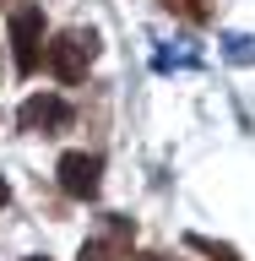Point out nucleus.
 I'll use <instances>...</instances> for the list:
<instances>
[{
	"label": "nucleus",
	"instance_id": "obj_4",
	"mask_svg": "<svg viewBox=\"0 0 255 261\" xmlns=\"http://www.w3.org/2000/svg\"><path fill=\"white\" fill-rule=\"evenodd\" d=\"M54 174H60V191L71 201H98V191H103V152H65L54 163Z\"/></svg>",
	"mask_w": 255,
	"mask_h": 261
},
{
	"label": "nucleus",
	"instance_id": "obj_10",
	"mask_svg": "<svg viewBox=\"0 0 255 261\" xmlns=\"http://www.w3.org/2000/svg\"><path fill=\"white\" fill-rule=\"evenodd\" d=\"M27 261H49V256H27Z\"/></svg>",
	"mask_w": 255,
	"mask_h": 261
},
{
	"label": "nucleus",
	"instance_id": "obj_11",
	"mask_svg": "<svg viewBox=\"0 0 255 261\" xmlns=\"http://www.w3.org/2000/svg\"><path fill=\"white\" fill-rule=\"evenodd\" d=\"M76 261H93V256H76Z\"/></svg>",
	"mask_w": 255,
	"mask_h": 261
},
{
	"label": "nucleus",
	"instance_id": "obj_5",
	"mask_svg": "<svg viewBox=\"0 0 255 261\" xmlns=\"http://www.w3.org/2000/svg\"><path fill=\"white\" fill-rule=\"evenodd\" d=\"M163 11H174L179 22H190V28H207L212 16H217V0H158Z\"/></svg>",
	"mask_w": 255,
	"mask_h": 261
},
{
	"label": "nucleus",
	"instance_id": "obj_12",
	"mask_svg": "<svg viewBox=\"0 0 255 261\" xmlns=\"http://www.w3.org/2000/svg\"><path fill=\"white\" fill-rule=\"evenodd\" d=\"M0 6H11V0H0Z\"/></svg>",
	"mask_w": 255,
	"mask_h": 261
},
{
	"label": "nucleus",
	"instance_id": "obj_1",
	"mask_svg": "<svg viewBox=\"0 0 255 261\" xmlns=\"http://www.w3.org/2000/svg\"><path fill=\"white\" fill-rule=\"evenodd\" d=\"M98 49H103V38L93 28H65V33H54L44 44V71L54 82H65V87H76V82H87Z\"/></svg>",
	"mask_w": 255,
	"mask_h": 261
},
{
	"label": "nucleus",
	"instance_id": "obj_6",
	"mask_svg": "<svg viewBox=\"0 0 255 261\" xmlns=\"http://www.w3.org/2000/svg\"><path fill=\"white\" fill-rule=\"evenodd\" d=\"M223 60L228 65H255V38L250 33H228L223 38Z\"/></svg>",
	"mask_w": 255,
	"mask_h": 261
},
{
	"label": "nucleus",
	"instance_id": "obj_9",
	"mask_svg": "<svg viewBox=\"0 0 255 261\" xmlns=\"http://www.w3.org/2000/svg\"><path fill=\"white\" fill-rule=\"evenodd\" d=\"M6 201H11V185H6V179H0V207H6Z\"/></svg>",
	"mask_w": 255,
	"mask_h": 261
},
{
	"label": "nucleus",
	"instance_id": "obj_2",
	"mask_svg": "<svg viewBox=\"0 0 255 261\" xmlns=\"http://www.w3.org/2000/svg\"><path fill=\"white\" fill-rule=\"evenodd\" d=\"M44 6H11V55H16V76H33L38 65H44Z\"/></svg>",
	"mask_w": 255,
	"mask_h": 261
},
{
	"label": "nucleus",
	"instance_id": "obj_7",
	"mask_svg": "<svg viewBox=\"0 0 255 261\" xmlns=\"http://www.w3.org/2000/svg\"><path fill=\"white\" fill-rule=\"evenodd\" d=\"M185 245H190V250H201V256H212V261H239V250H234V245L207 240V234H185Z\"/></svg>",
	"mask_w": 255,
	"mask_h": 261
},
{
	"label": "nucleus",
	"instance_id": "obj_8",
	"mask_svg": "<svg viewBox=\"0 0 255 261\" xmlns=\"http://www.w3.org/2000/svg\"><path fill=\"white\" fill-rule=\"evenodd\" d=\"M130 261H168V256H158V250H141V256H130Z\"/></svg>",
	"mask_w": 255,
	"mask_h": 261
},
{
	"label": "nucleus",
	"instance_id": "obj_3",
	"mask_svg": "<svg viewBox=\"0 0 255 261\" xmlns=\"http://www.w3.org/2000/svg\"><path fill=\"white\" fill-rule=\"evenodd\" d=\"M71 120H76V109L60 93H33L16 103V130H27V136H60V130H71Z\"/></svg>",
	"mask_w": 255,
	"mask_h": 261
}]
</instances>
